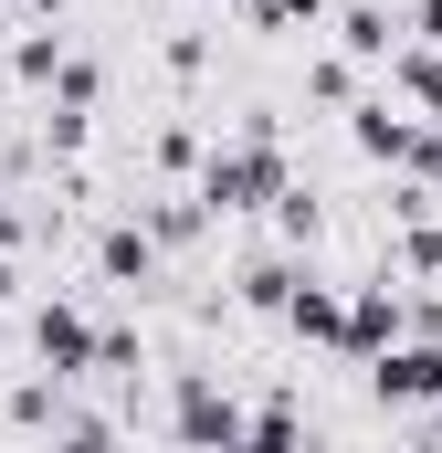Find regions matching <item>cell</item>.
<instances>
[{"label":"cell","instance_id":"obj_1","mask_svg":"<svg viewBox=\"0 0 442 453\" xmlns=\"http://www.w3.org/2000/svg\"><path fill=\"white\" fill-rule=\"evenodd\" d=\"M64 11H74V0H0V21H11V32H21V21H64Z\"/></svg>","mask_w":442,"mask_h":453}]
</instances>
